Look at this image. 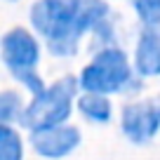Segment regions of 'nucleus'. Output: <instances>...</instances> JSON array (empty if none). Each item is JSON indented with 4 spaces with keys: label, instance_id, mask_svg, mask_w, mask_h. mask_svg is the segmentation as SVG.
Returning a JSON list of instances; mask_svg holds the SVG:
<instances>
[{
    "label": "nucleus",
    "instance_id": "1",
    "mask_svg": "<svg viewBox=\"0 0 160 160\" xmlns=\"http://www.w3.org/2000/svg\"><path fill=\"white\" fill-rule=\"evenodd\" d=\"M106 14L104 0H40L31 10V21L45 35L52 54L68 57L75 52L80 35L97 28Z\"/></svg>",
    "mask_w": 160,
    "mask_h": 160
},
{
    "label": "nucleus",
    "instance_id": "2",
    "mask_svg": "<svg viewBox=\"0 0 160 160\" xmlns=\"http://www.w3.org/2000/svg\"><path fill=\"white\" fill-rule=\"evenodd\" d=\"M73 92H75L73 78H61L59 82L47 87L24 111V115H21L24 125L33 132H40V130H50V127H57L59 122H64L71 113Z\"/></svg>",
    "mask_w": 160,
    "mask_h": 160
},
{
    "label": "nucleus",
    "instance_id": "3",
    "mask_svg": "<svg viewBox=\"0 0 160 160\" xmlns=\"http://www.w3.org/2000/svg\"><path fill=\"white\" fill-rule=\"evenodd\" d=\"M40 59L38 42L33 40V35L26 33L24 28H14L2 38V61L7 64V68L12 71L19 82H24L35 97L45 92L42 80L35 73V64Z\"/></svg>",
    "mask_w": 160,
    "mask_h": 160
},
{
    "label": "nucleus",
    "instance_id": "4",
    "mask_svg": "<svg viewBox=\"0 0 160 160\" xmlns=\"http://www.w3.org/2000/svg\"><path fill=\"white\" fill-rule=\"evenodd\" d=\"M127 82H130V64L118 47H108V50L99 52L94 61L85 66L80 75V85L87 92H97V94L118 92Z\"/></svg>",
    "mask_w": 160,
    "mask_h": 160
},
{
    "label": "nucleus",
    "instance_id": "5",
    "mask_svg": "<svg viewBox=\"0 0 160 160\" xmlns=\"http://www.w3.org/2000/svg\"><path fill=\"white\" fill-rule=\"evenodd\" d=\"M160 127V111L151 101L125 106L122 111V132L134 144H146L155 137Z\"/></svg>",
    "mask_w": 160,
    "mask_h": 160
},
{
    "label": "nucleus",
    "instance_id": "6",
    "mask_svg": "<svg viewBox=\"0 0 160 160\" xmlns=\"http://www.w3.org/2000/svg\"><path fill=\"white\" fill-rule=\"evenodd\" d=\"M80 144V132L75 127H50L33 134V146L45 158H64Z\"/></svg>",
    "mask_w": 160,
    "mask_h": 160
},
{
    "label": "nucleus",
    "instance_id": "7",
    "mask_svg": "<svg viewBox=\"0 0 160 160\" xmlns=\"http://www.w3.org/2000/svg\"><path fill=\"white\" fill-rule=\"evenodd\" d=\"M137 71L141 75H160V28L148 26L137 45Z\"/></svg>",
    "mask_w": 160,
    "mask_h": 160
},
{
    "label": "nucleus",
    "instance_id": "8",
    "mask_svg": "<svg viewBox=\"0 0 160 160\" xmlns=\"http://www.w3.org/2000/svg\"><path fill=\"white\" fill-rule=\"evenodd\" d=\"M78 108L82 111V115H87L94 122H106L111 118V104L104 94H97V92H87L85 97H80Z\"/></svg>",
    "mask_w": 160,
    "mask_h": 160
},
{
    "label": "nucleus",
    "instance_id": "9",
    "mask_svg": "<svg viewBox=\"0 0 160 160\" xmlns=\"http://www.w3.org/2000/svg\"><path fill=\"white\" fill-rule=\"evenodd\" d=\"M0 160H21V139L12 127H0Z\"/></svg>",
    "mask_w": 160,
    "mask_h": 160
},
{
    "label": "nucleus",
    "instance_id": "10",
    "mask_svg": "<svg viewBox=\"0 0 160 160\" xmlns=\"http://www.w3.org/2000/svg\"><path fill=\"white\" fill-rule=\"evenodd\" d=\"M134 7L144 24L148 26L160 24V0H134Z\"/></svg>",
    "mask_w": 160,
    "mask_h": 160
},
{
    "label": "nucleus",
    "instance_id": "11",
    "mask_svg": "<svg viewBox=\"0 0 160 160\" xmlns=\"http://www.w3.org/2000/svg\"><path fill=\"white\" fill-rule=\"evenodd\" d=\"M19 108H21L19 97L12 94V92H2V97H0V118H2V122H10L14 115H19Z\"/></svg>",
    "mask_w": 160,
    "mask_h": 160
}]
</instances>
